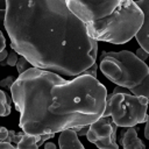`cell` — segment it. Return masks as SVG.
<instances>
[{
	"label": "cell",
	"mask_w": 149,
	"mask_h": 149,
	"mask_svg": "<svg viewBox=\"0 0 149 149\" xmlns=\"http://www.w3.org/2000/svg\"><path fill=\"white\" fill-rule=\"evenodd\" d=\"M5 48H6V40H5V36H3L2 31L0 30V52H2L3 50H6Z\"/></svg>",
	"instance_id": "d6986e66"
},
{
	"label": "cell",
	"mask_w": 149,
	"mask_h": 149,
	"mask_svg": "<svg viewBox=\"0 0 149 149\" xmlns=\"http://www.w3.org/2000/svg\"><path fill=\"white\" fill-rule=\"evenodd\" d=\"M5 14H6V10L5 9H0V17H2V20L5 19Z\"/></svg>",
	"instance_id": "603a6c76"
},
{
	"label": "cell",
	"mask_w": 149,
	"mask_h": 149,
	"mask_svg": "<svg viewBox=\"0 0 149 149\" xmlns=\"http://www.w3.org/2000/svg\"><path fill=\"white\" fill-rule=\"evenodd\" d=\"M44 149H56V146L52 142H47L44 144Z\"/></svg>",
	"instance_id": "7402d4cb"
},
{
	"label": "cell",
	"mask_w": 149,
	"mask_h": 149,
	"mask_svg": "<svg viewBox=\"0 0 149 149\" xmlns=\"http://www.w3.org/2000/svg\"><path fill=\"white\" fill-rule=\"evenodd\" d=\"M129 91V90H128ZM148 99L128 93L109 94L106 98V106L102 116H111L118 127H134L146 122Z\"/></svg>",
	"instance_id": "5b68a950"
},
{
	"label": "cell",
	"mask_w": 149,
	"mask_h": 149,
	"mask_svg": "<svg viewBox=\"0 0 149 149\" xmlns=\"http://www.w3.org/2000/svg\"><path fill=\"white\" fill-rule=\"evenodd\" d=\"M16 70H17V72H19V74H22L23 72H26L27 70H29L33 65L23 57V56H20L19 57V61H17V63H16Z\"/></svg>",
	"instance_id": "4fadbf2b"
},
{
	"label": "cell",
	"mask_w": 149,
	"mask_h": 149,
	"mask_svg": "<svg viewBox=\"0 0 149 149\" xmlns=\"http://www.w3.org/2000/svg\"><path fill=\"white\" fill-rule=\"evenodd\" d=\"M10 93L20 128L35 136L90 126L102 116L107 98L106 87L92 76L66 80L37 68L19 74Z\"/></svg>",
	"instance_id": "7a4b0ae2"
},
{
	"label": "cell",
	"mask_w": 149,
	"mask_h": 149,
	"mask_svg": "<svg viewBox=\"0 0 149 149\" xmlns=\"http://www.w3.org/2000/svg\"><path fill=\"white\" fill-rule=\"evenodd\" d=\"M10 47L33 68L76 78L95 64L98 42L64 0L6 1Z\"/></svg>",
	"instance_id": "6da1fadb"
},
{
	"label": "cell",
	"mask_w": 149,
	"mask_h": 149,
	"mask_svg": "<svg viewBox=\"0 0 149 149\" xmlns=\"http://www.w3.org/2000/svg\"><path fill=\"white\" fill-rule=\"evenodd\" d=\"M54 135L55 134L35 136V135H29V134H26L22 132L20 141L16 143V149H38V147L42 146L44 143V141L52 139Z\"/></svg>",
	"instance_id": "ba28073f"
},
{
	"label": "cell",
	"mask_w": 149,
	"mask_h": 149,
	"mask_svg": "<svg viewBox=\"0 0 149 149\" xmlns=\"http://www.w3.org/2000/svg\"><path fill=\"white\" fill-rule=\"evenodd\" d=\"M148 132H149V115H147V119H146V127H144V136L148 135Z\"/></svg>",
	"instance_id": "44dd1931"
},
{
	"label": "cell",
	"mask_w": 149,
	"mask_h": 149,
	"mask_svg": "<svg viewBox=\"0 0 149 149\" xmlns=\"http://www.w3.org/2000/svg\"><path fill=\"white\" fill-rule=\"evenodd\" d=\"M66 5L97 42L123 44L135 37L143 22L142 10L132 0H68Z\"/></svg>",
	"instance_id": "3957f363"
},
{
	"label": "cell",
	"mask_w": 149,
	"mask_h": 149,
	"mask_svg": "<svg viewBox=\"0 0 149 149\" xmlns=\"http://www.w3.org/2000/svg\"><path fill=\"white\" fill-rule=\"evenodd\" d=\"M19 57H20V56L13 50V51H10V52L8 54L5 64H7V65H9V66H15L16 63H17V61H19Z\"/></svg>",
	"instance_id": "5bb4252c"
},
{
	"label": "cell",
	"mask_w": 149,
	"mask_h": 149,
	"mask_svg": "<svg viewBox=\"0 0 149 149\" xmlns=\"http://www.w3.org/2000/svg\"><path fill=\"white\" fill-rule=\"evenodd\" d=\"M15 80L16 79H14L12 76H8L5 79L0 80V87H5V88H9L10 90V87L13 86V84L15 83Z\"/></svg>",
	"instance_id": "9a60e30c"
},
{
	"label": "cell",
	"mask_w": 149,
	"mask_h": 149,
	"mask_svg": "<svg viewBox=\"0 0 149 149\" xmlns=\"http://www.w3.org/2000/svg\"><path fill=\"white\" fill-rule=\"evenodd\" d=\"M58 146L59 149H85L73 129H65L61 132L58 137Z\"/></svg>",
	"instance_id": "9c48e42d"
},
{
	"label": "cell",
	"mask_w": 149,
	"mask_h": 149,
	"mask_svg": "<svg viewBox=\"0 0 149 149\" xmlns=\"http://www.w3.org/2000/svg\"><path fill=\"white\" fill-rule=\"evenodd\" d=\"M146 139H148V140H149V132H148V135L146 136Z\"/></svg>",
	"instance_id": "cb8c5ba5"
},
{
	"label": "cell",
	"mask_w": 149,
	"mask_h": 149,
	"mask_svg": "<svg viewBox=\"0 0 149 149\" xmlns=\"http://www.w3.org/2000/svg\"><path fill=\"white\" fill-rule=\"evenodd\" d=\"M97 70H98V65H97V64H93L90 69H87V70L84 72V74H86V76H92V77L95 78V76H97Z\"/></svg>",
	"instance_id": "ac0fdd59"
},
{
	"label": "cell",
	"mask_w": 149,
	"mask_h": 149,
	"mask_svg": "<svg viewBox=\"0 0 149 149\" xmlns=\"http://www.w3.org/2000/svg\"><path fill=\"white\" fill-rule=\"evenodd\" d=\"M135 55H136V57H137L139 59H141L142 62H144V61H146V59L149 57V54H148L147 51H144L142 48H139Z\"/></svg>",
	"instance_id": "e0dca14e"
},
{
	"label": "cell",
	"mask_w": 149,
	"mask_h": 149,
	"mask_svg": "<svg viewBox=\"0 0 149 149\" xmlns=\"http://www.w3.org/2000/svg\"><path fill=\"white\" fill-rule=\"evenodd\" d=\"M129 92L134 95L137 97H144L147 99H149V73L147 74V77L143 79V81L137 85L136 87H133L129 90Z\"/></svg>",
	"instance_id": "8fae6325"
},
{
	"label": "cell",
	"mask_w": 149,
	"mask_h": 149,
	"mask_svg": "<svg viewBox=\"0 0 149 149\" xmlns=\"http://www.w3.org/2000/svg\"><path fill=\"white\" fill-rule=\"evenodd\" d=\"M118 126L111 116H101L88 126L86 137L99 149H119L116 143Z\"/></svg>",
	"instance_id": "8992f818"
},
{
	"label": "cell",
	"mask_w": 149,
	"mask_h": 149,
	"mask_svg": "<svg viewBox=\"0 0 149 149\" xmlns=\"http://www.w3.org/2000/svg\"><path fill=\"white\" fill-rule=\"evenodd\" d=\"M148 105H149V99H148Z\"/></svg>",
	"instance_id": "d4e9b609"
},
{
	"label": "cell",
	"mask_w": 149,
	"mask_h": 149,
	"mask_svg": "<svg viewBox=\"0 0 149 149\" xmlns=\"http://www.w3.org/2000/svg\"><path fill=\"white\" fill-rule=\"evenodd\" d=\"M10 114V100L8 95L0 90V116H7Z\"/></svg>",
	"instance_id": "7c38bea8"
},
{
	"label": "cell",
	"mask_w": 149,
	"mask_h": 149,
	"mask_svg": "<svg viewBox=\"0 0 149 149\" xmlns=\"http://www.w3.org/2000/svg\"><path fill=\"white\" fill-rule=\"evenodd\" d=\"M120 142L123 149H146L144 143L139 139L137 132L134 127H128L121 134Z\"/></svg>",
	"instance_id": "30bf717a"
},
{
	"label": "cell",
	"mask_w": 149,
	"mask_h": 149,
	"mask_svg": "<svg viewBox=\"0 0 149 149\" xmlns=\"http://www.w3.org/2000/svg\"><path fill=\"white\" fill-rule=\"evenodd\" d=\"M135 3L143 13V22L135 35L140 48L149 54V0H136Z\"/></svg>",
	"instance_id": "52a82bcc"
},
{
	"label": "cell",
	"mask_w": 149,
	"mask_h": 149,
	"mask_svg": "<svg viewBox=\"0 0 149 149\" xmlns=\"http://www.w3.org/2000/svg\"><path fill=\"white\" fill-rule=\"evenodd\" d=\"M99 69L107 79L127 90L140 85L149 73L148 65L127 50L102 51Z\"/></svg>",
	"instance_id": "277c9868"
},
{
	"label": "cell",
	"mask_w": 149,
	"mask_h": 149,
	"mask_svg": "<svg viewBox=\"0 0 149 149\" xmlns=\"http://www.w3.org/2000/svg\"><path fill=\"white\" fill-rule=\"evenodd\" d=\"M0 149H16V147L9 142H0Z\"/></svg>",
	"instance_id": "ffe728a7"
},
{
	"label": "cell",
	"mask_w": 149,
	"mask_h": 149,
	"mask_svg": "<svg viewBox=\"0 0 149 149\" xmlns=\"http://www.w3.org/2000/svg\"><path fill=\"white\" fill-rule=\"evenodd\" d=\"M8 140H9V130L0 126V142H8Z\"/></svg>",
	"instance_id": "2e32d148"
}]
</instances>
